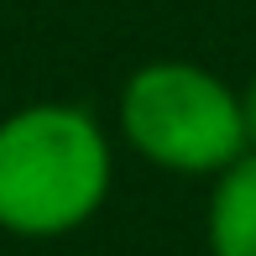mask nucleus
I'll list each match as a JSON object with an SVG mask.
<instances>
[{"mask_svg": "<svg viewBox=\"0 0 256 256\" xmlns=\"http://www.w3.org/2000/svg\"><path fill=\"white\" fill-rule=\"evenodd\" d=\"M240 115H246V152H256V78L240 89Z\"/></svg>", "mask_w": 256, "mask_h": 256, "instance_id": "20e7f679", "label": "nucleus"}, {"mask_svg": "<svg viewBox=\"0 0 256 256\" xmlns=\"http://www.w3.org/2000/svg\"><path fill=\"white\" fill-rule=\"evenodd\" d=\"M209 256H256V152L230 162L209 194Z\"/></svg>", "mask_w": 256, "mask_h": 256, "instance_id": "7ed1b4c3", "label": "nucleus"}, {"mask_svg": "<svg viewBox=\"0 0 256 256\" xmlns=\"http://www.w3.org/2000/svg\"><path fill=\"white\" fill-rule=\"evenodd\" d=\"M110 136L78 104H26L0 120V230L52 240L110 194Z\"/></svg>", "mask_w": 256, "mask_h": 256, "instance_id": "f257e3e1", "label": "nucleus"}, {"mask_svg": "<svg viewBox=\"0 0 256 256\" xmlns=\"http://www.w3.org/2000/svg\"><path fill=\"white\" fill-rule=\"evenodd\" d=\"M120 131L146 162L168 172H225L246 157V115L240 89L199 63L162 58L131 74L120 94Z\"/></svg>", "mask_w": 256, "mask_h": 256, "instance_id": "f03ea898", "label": "nucleus"}]
</instances>
